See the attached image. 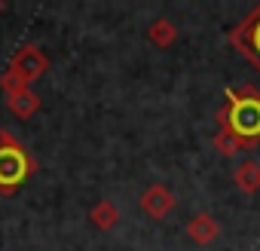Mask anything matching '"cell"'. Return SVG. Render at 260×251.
I'll list each match as a JSON object with an SVG mask.
<instances>
[{"label":"cell","mask_w":260,"mask_h":251,"mask_svg":"<svg viewBox=\"0 0 260 251\" xmlns=\"http://www.w3.org/2000/svg\"><path fill=\"white\" fill-rule=\"evenodd\" d=\"M217 122L245 144V150H254L260 144V92H254L251 86L236 92L230 89L226 104L217 110Z\"/></svg>","instance_id":"obj_1"},{"label":"cell","mask_w":260,"mask_h":251,"mask_svg":"<svg viewBox=\"0 0 260 251\" xmlns=\"http://www.w3.org/2000/svg\"><path fill=\"white\" fill-rule=\"evenodd\" d=\"M31 169H34L31 153L10 132L0 129V190H4V193L16 190L31 175Z\"/></svg>","instance_id":"obj_2"},{"label":"cell","mask_w":260,"mask_h":251,"mask_svg":"<svg viewBox=\"0 0 260 251\" xmlns=\"http://www.w3.org/2000/svg\"><path fill=\"white\" fill-rule=\"evenodd\" d=\"M230 43L260 71V7H254V10L230 31Z\"/></svg>","instance_id":"obj_3"},{"label":"cell","mask_w":260,"mask_h":251,"mask_svg":"<svg viewBox=\"0 0 260 251\" xmlns=\"http://www.w3.org/2000/svg\"><path fill=\"white\" fill-rule=\"evenodd\" d=\"M10 71H16L28 86L34 83V80H40L46 71H49V58H46V52L40 49V46H34V43H25L13 58H10V65H7Z\"/></svg>","instance_id":"obj_4"},{"label":"cell","mask_w":260,"mask_h":251,"mask_svg":"<svg viewBox=\"0 0 260 251\" xmlns=\"http://www.w3.org/2000/svg\"><path fill=\"white\" fill-rule=\"evenodd\" d=\"M175 205H178V199H175L172 187H166V184H150L141 193V211L150 221H166L175 211Z\"/></svg>","instance_id":"obj_5"},{"label":"cell","mask_w":260,"mask_h":251,"mask_svg":"<svg viewBox=\"0 0 260 251\" xmlns=\"http://www.w3.org/2000/svg\"><path fill=\"white\" fill-rule=\"evenodd\" d=\"M187 236L196 242V245H211L217 236H220V224L211 217V214H193L187 221Z\"/></svg>","instance_id":"obj_6"},{"label":"cell","mask_w":260,"mask_h":251,"mask_svg":"<svg viewBox=\"0 0 260 251\" xmlns=\"http://www.w3.org/2000/svg\"><path fill=\"white\" fill-rule=\"evenodd\" d=\"M233 181L242 193H257L260 190V163L257 160H242L233 172Z\"/></svg>","instance_id":"obj_7"},{"label":"cell","mask_w":260,"mask_h":251,"mask_svg":"<svg viewBox=\"0 0 260 251\" xmlns=\"http://www.w3.org/2000/svg\"><path fill=\"white\" fill-rule=\"evenodd\" d=\"M7 104H10V110H13L19 119H28V116H34V113L40 110V98H37V92H34L31 86L22 89V92L7 95Z\"/></svg>","instance_id":"obj_8"},{"label":"cell","mask_w":260,"mask_h":251,"mask_svg":"<svg viewBox=\"0 0 260 251\" xmlns=\"http://www.w3.org/2000/svg\"><path fill=\"white\" fill-rule=\"evenodd\" d=\"M89 221L98 227V230H113L119 224V208L110 202V199H98L92 208H89Z\"/></svg>","instance_id":"obj_9"},{"label":"cell","mask_w":260,"mask_h":251,"mask_svg":"<svg viewBox=\"0 0 260 251\" xmlns=\"http://www.w3.org/2000/svg\"><path fill=\"white\" fill-rule=\"evenodd\" d=\"M147 40H150L153 46H159V49H169V46L178 40V28H175L169 19H156V22H150V28H147Z\"/></svg>","instance_id":"obj_10"},{"label":"cell","mask_w":260,"mask_h":251,"mask_svg":"<svg viewBox=\"0 0 260 251\" xmlns=\"http://www.w3.org/2000/svg\"><path fill=\"white\" fill-rule=\"evenodd\" d=\"M214 147H217V153H223V156H236V153L245 150V144H242L233 132H226V129H217V132H214Z\"/></svg>","instance_id":"obj_11"},{"label":"cell","mask_w":260,"mask_h":251,"mask_svg":"<svg viewBox=\"0 0 260 251\" xmlns=\"http://www.w3.org/2000/svg\"><path fill=\"white\" fill-rule=\"evenodd\" d=\"M0 86H4V95H13V92H22V89H28V83L16 74V71H4V77H0Z\"/></svg>","instance_id":"obj_12"}]
</instances>
